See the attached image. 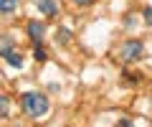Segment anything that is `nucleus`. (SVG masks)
<instances>
[{
    "mask_svg": "<svg viewBox=\"0 0 152 127\" xmlns=\"http://www.w3.org/2000/svg\"><path fill=\"white\" fill-rule=\"evenodd\" d=\"M33 56H36V61H46V51L41 46H33Z\"/></svg>",
    "mask_w": 152,
    "mask_h": 127,
    "instance_id": "nucleus-9",
    "label": "nucleus"
},
{
    "mask_svg": "<svg viewBox=\"0 0 152 127\" xmlns=\"http://www.w3.org/2000/svg\"><path fill=\"white\" fill-rule=\"evenodd\" d=\"M18 10V0H0V13L8 15V13H15Z\"/></svg>",
    "mask_w": 152,
    "mask_h": 127,
    "instance_id": "nucleus-7",
    "label": "nucleus"
},
{
    "mask_svg": "<svg viewBox=\"0 0 152 127\" xmlns=\"http://www.w3.org/2000/svg\"><path fill=\"white\" fill-rule=\"evenodd\" d=\"M10 48H15V41H13V36L3 33V36H0V56H5Z\"/></svg>",
    "mask_w": 152,
    "mask_h": 127,
    "instance_id": "nucleus-6",
    "label": "nucleus"
},
{
    "mask_svg": "<svg viewBox=\"0 0 152 127\" xmlns=\"http://www.w3.org/2000/svg\"><path fill=\"white\" fill-rule=\"evenodd\" d=\"M3 59H5L8 64H10V66H13V69H20V66H23V56L18 54L15 48H10V51H8L5 56H3Z\"/></svg>",
    "mask_w": 152,
    "mask_h": 127,
    "instance_id": "nucleus-5",
    "label": "nucleus"
},
{
    "mask_svg": "<svg viewBox=\"0 0 152 127\" xmlns=\"http://www.w3.org/2000/svg\"><path fill=\"white\" fill-rule=\"evenodd\" d=\"M74 3H76V5H91L94 0H74Z\"/></svg>",
    "mask_w": 152,
    "mask_h": 127,
    "instance_id": "nucleus-12",
    "label": "nucleus"
},
{
    "mask_svg": "<svg viewBox=\"0 0 152 127\" xmlns=\"http://www.w3.org/2000/svg\"><path fill=\"white\" fill-rule=\"evenodd\" d=\"M26 31H28V38L33 41V46L43 43V36H46V23L43 21H28Z\"/></svg>",
    "mask_w": 152,
    "mask_h": 127,
    "instance_id": "nucleus-2",
    "label": "nucleus"
},
{
    "mask_svg": "<svg viewBox=\"0 0 152 127\" xmlns=\"http://www.w3.org/2000/svg\"><path fill=\"white\" fill-rule=\"evenodd\" d=\"M20 104H23V112L28 117H43L51 109V102L43 92H26L20 97Z\"/></svg>",
    "mask_w": 152,
    "mask_h": 127,
    "instance_id": "nucleus-1",
    "label": "nucleus"
},
{
    "mask_svg": "<svg viewBox=\"0 0 152 127\" xmlns=\"http://www.w3.org/2000/svg\"><path fill=\"white\" fill-rule=\"evenodd\" d=\"M119 127H134V125H132V120H119Z\"/></svg>",
    "mask_w": 152,
    "mask_h": 127,
    "instance_id": "nucleus-11",
    "label": "nucleus"
},
{
    "mask_svg": "<svg viewBox=\"0 0 152 127\" xmlns=\"http://www.w3.org/2000/svg\"><path fill=\"white\" fill-rule=\"evenodd\" d=\"M140 56H142V41H127V43L122 46V59H124L127 64L137 61Z\"/></svg>",
    "mask_w": 152,
    "mask_h": 127,
    "instance_id": "nucleus-3",
    "label": "nucleus"
},
{
    "mask_svg": "<svg viewBox=\"0 0 152 127\" xmlns=\"http://www.w3.org/2000/svg\"><path fill=\"white\" fill-rule=\"evenodd\" d=\"M142 15H145V23H147V26H150V23H152V8L147 5V8H145V13H142Z\"/></svg>",
    "mask_w": 152,
    "mask_h": 127,
    "instance_id": "nucleus-10",
    "label": "nucleus"
},
{
    "mask_svg": "<svg viewBox=\"0 0 152 127\" xmlns=\"http://www.w3.org/2000/svg\"><path fill=\"white\" fill-rule=\"evenodd\" d=\"M36 8L43 13V15H48V18L58 13V3H56V0H36Z\"/></svg>",
    "mask_w": 152,
    "mask_h": 127,
    "instance_id": "nucleus-4",
    "label": "nucleus"
},
{
    "mask_svg": "<svg viewBox=\"0 0 152 127\" xmlns=\"http://www.w3.org/2000/svg\"><path fill=\"white\" fill-rule=\"evenodd\" d=\"M10 115V99L5 94H0V117H8Z\"/></svg>",
    "mask_w": 152,
    "mask_h": 127,
    "instance_id": "nucleus-8",
    "label": "nucleus"
}]
</instances>
